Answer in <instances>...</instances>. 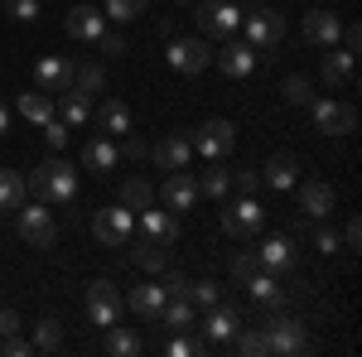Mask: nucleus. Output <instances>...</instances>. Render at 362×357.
Here are the masks:
<instances>
[{
    "instance_id": "1",
    "label": "nucleus",
    "mask_w": 362,
    "mask_h": 357,
    "mask_svg": "<svg viewBox=\"0 0 362 357\" xmlns=\"http://www.w3.org/2000/svg\"><path fill=\"white\" fill-rule=\"evenodd\" d=\"M29 193H34L39 203H73V198H78V169L54 150L44 165H34V174H29Z\"/></svg>"
},
{
    "instance_id": "2",
    "label": "nucleus",
    "mask_w": 362,
    "mask_h": 357,
    "mask_svg": "<svg viewBox=\"0 0 362 357\" xmlns=\"http://www.w3.org/2000/svg\"><path fill=\"white\" fill-rule=\"evenodd\" d=\"M131 232H136V213L126 203H107L92 213V237L102 247H131Z\"/></svg>"
},
{
    "instance_id": "3",
    "label": "nucleus",
    "mask_w": 362,
    "mask_h": 357,
    "mask_svg": "<svg viewBox=\"0 0 362 357\" xmlns=\"http://www.w3.org/2000/svg\"><path fill=\"white\" fill-rule=\"evenodd\" d=\"M261 333H266L271 357H295V353H305V348H309L305 324H300V319H290V314H280V309H271V319L261 324Z\"/></svg>"
},
{
    "instance_id": "4",
    "label": "nucleus",
    "mask_w": 362,
    "mask_h": 357,
    "mask_svg": "<svg viewBox=\"0 0 362 357\" xmlns=\"http://www.w3.org/2000/svg\"><path fill=\"white\" fill-rule=\"evenodd\" d=\"M189 145H194V155H203V160H227L232 145H237V131H232V121L213 116V121H203V126L189 131Z\"/></svg>"
},
{
    "instance_id": "5",
    "label": "nucleus",
    "mask_w": 362,
    "mask_h": 357,
    "mask_svg": "<svg viewBox=\"0 0 362 357\" xmlns=\"http://www.w3.org/2000/svg\"><path fill=\"white\" fill-rule=\"evenodd\" d=\"M261 227H266V208H261L251 193H242L237 203L223 208V232L232 237V242H247V237H256Z\"/></svg>"
},
{
    "instance_id": "6",
    "label": "nucleus",
    "mask_w": 362,
    "mask_h": 357,
    "mask_svg": "<svg viewBox=\"0 0 362 357\" xmlns=\"http://www.w3.org/2000/svg\"><path fill=\"white\" fill-rule=\"evenodd\" d=\"M194 20H198V29H203V39H232V34L242 29V10H237L232 0H203Z\"/></svg>"
},
{
    "instance_id": "7",
    "label": "nucleus",
    "mask_w": 362,
    "mask_h": 357,
    "mask_svg": "<svg viewBox=\"0 0 362 357\" xmlns=\"http://www.w3.org/2000/svg\"><path fill=\"white\" fill-rule=\"evenodd\" d=\"M15 213H20V237H25L29 247H54L58 242V222L39 198H34V203H20Z\"/></svg>"
},
{
    "instance_id": "8",
    "label": "nucleus",
    "mask_w": 362,
    "mask_h": 357,
    "mask_svg": "<svg viewBox=\"0 0 362 357\" xmlns=\"http://www.w3.org/2000/svg\"><path fill=\"white\" fill-rule=\"evenodd\" d=\"M309 111H314V126H319L324 136H353V131H358V111L348 107V102L314 97V102H309Z\"/></svg>"
},
{
    "instance_id": "9",
    "label": "nucleus",
    "mask_w": 362,
    "mask_h": 357,
    "mask_svg": "<svg viewBox=\"0 0 362 357\" xmlns=\"http://www.w3.org/2000/svg\"><path fill=\"white\" fill-rule=\"evenodd\" d=\"M121 290H116L112 280H92L87 285V319L97 324V329H112V324H121Z\"/></svg>"
},
{
    "instance_id": "10",
    "label": "nucleus",
    "mask_w": 362,
    "mask_h": 357,
    "mask_svg": "<svg viewBox=\"0 0 362 357\" xmlns=\"http://www.w3.org/2000/svg\"><path fill=\"white\" fill-rule=\"evenodd\" d=\"M169 68L174 73H184V78H194V73H203L208 63H213V49H208V39H174L165 49Z\"/></svg>"
},
{
    "instance_id": "11",
    "label": "nucleus",
    "mask_w": 362,
    "mask_h": 357,
    "mask_svg": "<svg viewBox=\"0 0 362 357\" xmlns=\"http://www.w3.org/2000/svg\"><path fill=\"white\" fill-rule=\"evenodd\" d=\"M242 25H247V44H251V49H276L280 39H285V15L271 10V5L256 10V15H247Z\"/></svg>"
},
{
    "instance_id": "12",
    "label": "nucleus",
    "mask_w": 362,
    "mask_h": 357,
    "mask_svg": "<svg viewBox=\"0 0 362 357\" xmlns=\"http://www.w3.org/2000/svg\"><path fill=\"white\" fill-rule=\"evenodd\" d=\"M160 198H165V208H174V213H189L203 193H198V179L189 169H169L165 184H160Z\"/></svg>"
},
{
    "instance_id": "13",
    "label": "nucleus",
    "mask_w": 362,
    "mask_h": 357,
    "mask_svg": "<svg viewBox=\"0 0 362 357\" xmlns=\"http://www.w3.org/2000/svg\"><path fill=\"white\" fill-rule=\"evenodd\" d=\"M34 87H39V92H49V97H58L63 87H73V58L44 54L39 63H34Z\"/></svg>"
},
{
    "instance_id": "14",
    "label": "nucleus",
    "mask_w": 362,
    "mask_h": 357,
    "mask_svg": "<svg viewBox=\"0 0 362 357\" xmlns=\"http://www.w3.org/2000/svg\"><path fill=\"white\" fill-rule=\"evenodd\" d=\"M247 295L256 309H285V300H290V290L280 285V275L271 271H251L247 275Z\"/></svg>"
},
{
    "instance_id": "15",
    "label": "nucleus",
    "mask_w": 362,
    "mask_h": 357,
    "mask_svg": "<svg viewBox=\"0 0 362 357\" xmlns=\"http://www.w3.org/2000/svg\"><path fill=\"white\" fill-rule=\"evenodd\" d=\"M63 25H68V34H73L78 44H97V39L107 34V15H102L97 5H73Z\"/></svg>"
},
{
    "instance_id": "16",
    "label": "nucleus",
    "mask_w": 362,
    "mask_h": 357,
    "mask_svg": "<svg viewBox=\"0 0 362 357\" xmlns=\"http://www.w3.org/2000/svg\"><path fill=\"white\" fill-rule=\"evenodd\" d=\"M256 266L271 271V275L295 271V242H290V237H266V242L256 247Z\"/></svg>"
},
{
    "instance_id": "17",
    "label": "nucleus",
    "mask_w": 362,
    "mask_h": 357,
    "mask_svg": "<svg viewBox=\"0 0 362 357\" xmlns=\"http://www.w3.org/2000/svg\"><path fill=\"white\" fill-rule=\"evenodd\" d=\"M295 203H300L305 218H329V213H334V184H324V179H305L300 193H295Z\"/></svg>"
},
{
    "instance_id": "18",
    "label": "nucleus",
    "mask_w": 362,
    "mask_h": 357,
    "mask_svg": "<svg viewBox=\"0 0 362 357\" xmlns=\"http://www.w3.org/2000/svg\"><path fill=\"white\" fill-rule=\"evenodd\" d=\"M242 329V314H237V309H232V304H213V309H208V319H203V333H208V343H213V348H223V343H232V333Z\"/></svg>"
},
{
    "instance_id": "19",
    "label": "nucleus",
    "mask_w": 362,
    "mask_h": 357,
    "mask_svg": "<svg viewBox=\"0 0 362 357\" xmlns=\"http://www.w3.org/2000/svg\"><path fill=\"white\" fill-rule=\"evenodd\" d=\"M54 116L68 126V131H73V126H83L87 116H92V97L78 92V87H63V92L54 97Z\"/></svg>"
},
{
    "instance_id": "20",
    "label": "nucleus",
    "mask_w": 362,
    "mask_h": 357,
    "mask_svg": "<svg viewBox=\"0 0 362 357\" xmlns=\"http://www.w3.org/2000/svg\"><path fill=\"white\" fill-rule=\"evenodd\" d=\"M338 34H343V20H338L334 10H309V15H305V39H309V44L334 49Z\"/></svg>"
},
{
    "instance_id": "21",
    "label": "nucleus",
    "mask_w": 362,
    "mask_h": 357,
    "mask_svg": "<svg viewBox=\"0 0 362 357\" xmlns=\"http://www.w3.org/2000/svg\"><path fill=\"white\" fill-rule=\"evenodd\" d=\"M213 58H218V68H223L227 78H247L251 68H256V49L251 44H237V39H227Z\"/></svg>"
},
{
    "instance_id": "22",
    "label": "nucleus",
    "mask_w": 362,
    "mask_h": 357,
    "mask_svg": "<svg viewBox=\"0 0 362 357\" xmlns=\"http://www.w3.org/2000/svg\"><path fill=\"white\" fill-rule=\"evenodd\" d=\"M140 232L150 237V242H174L179 237V218L169 213V208H140Z\"/></svg>"
},
{
    "instance_id": "23",
    "label": "nucleus",
    "mask_w": 362,
    "mask_h": 357,
    "mask_svg": "<svg viewBox=\"0 0 362 357\" xmlns=\"http://www.w3.org/2000/svg\"><path fill=\"white\" fill-rule=\"evenodd\" d=\"M150 155H155V165H160V169H189L194 145H189V136H165Z\"/></svg>"
},
{
    "instance_id": "24",
    "label": "nucleus",
    "mask_w": 362,
    "mask_h": 357,
    "mask_svg": "<svg viewBox=\"0 0 362 357\" xmlns=\"http://www.w3.org/2000/svg\"><path fill=\"white\" fill-rule=\"evenodd\" d=\"M165 285H136V290H131V314H136V319H145V324H150V319H160V309H165Z\"/></svg>"
},
{
    "instance_id": "25",
    "label": "nucleus",
    "mask_w": 362,
    "mask_h": 357,
    "mask_svg": "<svg viewBox=\"0 0 362 357\" xmlns=\"http://www.w3.org/2000/svg\"><path fill=\"white\" fill-rule=\"evenodd\" d=\"M319 73H324L329 87H353V54H348V49H329Z\"/></svg>"
},
{
    "instance_id": "26",
    "label": "nucleus",
    "mask_w": 362,
    "mask_h": 357,
    "mask_svg": "<svg viewBox=\"0 0 362 357\" xmlns=\"http://www.w3.org/2000/svg\"><path fill=\"white\" fill-rule=\"evenodd\" d=\"M116 145L107 136H97V140H87L83 145V169H92V174H107V169H116Z\"/></svg>"
},
{
    "instance_id": "27",
    "label": "nucleus",
    "mask_w": 362,
    "mask_h": 357,
    "mask_svg": "<svg viewBox=\"0 0 362 357\" xmlns=\"http://www.w3.org/2000/svg\"><path fill=\"white\" fill-rule=\"evenodd\" d=\"M97 121H102V136H126L131 131V107L121 97H107L102 111H97Z\"/></svg>"
},
{
    "instance_id": "28",
    "label": "nucleus",
    "mask_w": 362,
    "mask_h": 357,
    "mask_svg": "<svg viewBox=\"0 0 362 357\" xmlns=\"http://www.w3.org/2000/svg\"><path fill=\"white\" fill-rule=\"evenodd\" d=\"M261 179H266L271 189H295V179H300V165H295L290 155H271V160L261 165Z\"/></svg>"
},
{
    "instance_id": "29",
    "label": "nucleus",
    "mask_w": 362,
    "mask_h": 357,
    "mask_svg": "<svg viewBox=\"0 0 362 357\" xmlns=\"http://www.w3.org/2000/svg\"><path fill=\"white\" fill-rule=\"evenodd\" d=\"M15 107H20V116H25L29 126H44V121L54 116V97L34 87V92H20V102H15Z\"/></svg>"
},
{
    "instance_id": "30",
    "label": "nucleus",
    "mask_w": 362,
    "mask_h": 357,
    "mask_svg": "<svg viewBox=\"0 0 362 357\" xmlns=\"http://www.w3.org/2000/svg\"><path fill=\"white\" fill-rule=\"evenodd\" d=\"M131 261H136L140 271L160 275V271H165V266H169V247H165V242H150V237H145L140 247H131Z\"/></svg>"
},
{
    "instance_id": "31",
    "label": "nucleus",
    "mask_w": 362,
    "mask_h": 357,
    "mask_svg": "<svg viewBox=\"0 0 362 357\" xmlns=\"http://www.w3.org/2000/svg\"><path fill=\"white\" fill-rule=\"evenodd\" d=\"M102 353H112V357H136V353H140V338H136L131 329L112 324V329H102Z\"/></svg>"
},
{
    "instance_id": "32",
    "label": "nucleus",
    "mask_w": 362,
    "mask_h": 357,
    "mask_svg": "<svg viewBox=\"0 0 362 357\" xmlns=\"http://www.w3.org/2000/svg\"><path fill=\"white\" fill-rule=\"evenodd\" d=\"M121 203H126L131 213H140V208H150V203H155V184H150L145 174H131V179L121 184Z\"/></svg>"
},
{
    "instance_id": "33",
    "label": "nucleus",
    "mask_w": 362,
    "mask_h": 357,
    "mask_svg": "<svg viewBox=\"0 0 362 357\" xmlns=\"http://www.w3.org/2000/svg\"><path fill=\"white\" fill-rule=\"evenodd\" d=\"M160 324H165L169 333H189V329H194V304H189V300H165Z\"/></svg>"
},
{
    "instance_id": "34",
    "label": "nucleus",
    "mask_w": 362,
    "mask_h": 357,
    "mask_svg": "<svg viewBox=\"0 0 362 357\" xmlns=\"http://www.w3.org/2000/svg\"><path fill=\"white\" fill-rule=\"evenodd\" d=\"M227 189H232V174L218 169V160H208V169L198 174V193H208V198H218V203H223Z\"/></svg>"
},
{
    "instance_id": "35",
    "label": "nucleus",
    "mask_w": 362,
    "mask_h": 357,
    "mask_svg": "<svg viewBox=\"0 0 362 357\" xmlns=\"http://www.w3.org/2000/svg\"><path fill=\"white\" fill-rule=\"evenodd\" d=\"M73 87L87 92V97L107 92V68H102V63H83V68H73Z\"/></svg>"
},
{
    "instance_id": "36",
    "label": "nucleus",
    "mask_w": 362,
    "mask_h": 357,
    "mask_svg": "<svg viewBox=\"0 0 362 357\" xmlns=\"http://www.w3.org/2000/svg\"><path fill=\"white\" fill-rule=\"evenodd\" d=\"M34 353H63V324L58 319H39L34 324Z\"/></svg>"
},
{
    "instance_id": "37",
    "label": "nucleus",
    "mask_w": 362,
    "mask_h": 357,
    "mask_svg": "<svg viewBox=\"0 0 362 357\" xmlns=\"http://www.w3.org/2000/svg\"><path fill=\"white\" fill-rule=\"evenodd\" d=\"M232 348H237L242 357H271V348H266V333H261V329H247V324L232 333Z\"/></svg>"
},
{
    "instance_id": "38",
    "label": "nucleus",
    "mask_w": 362,
    "mask_h": 357,
    "mask_svg": "<svg viewBox=\"0 0 362 357\" xmlns=\"http://www.w3.org/2000/svg\"><path fill=\"white\" fill-rule=\"evenodd\" d=\"M25 203V179L20 169H0V208H20Z\"/></svg>"
},
{
    "instance_id": "39",
    "label": "nucleus",
    "mask_w": 362,
    "mask_h": 357,
    "mask_svg": "<svg viewBox=\"0 0 362 357\" xmlns=\"http://www.w3.org/2000/svg\"><path fill=\"white\" fill-rule=\"evenodd\" d=\"M145 5H150V0H107V20L131 25V20H140V15H145Z\"/></svg>"
},
{
    "instance_id": "40",
    "label": "nucleus",
    "mask_w": 362,
    "mask_h": 357,
    "mask_svg": "<svg viewBox=\"0 0 362 357\" xmlns=\"http://www.w3.org/2000/svg\"><path fill=\"white\" fill-rule=\"evenodd\" d=\"M218 300H223V285H218V280H189V304L213 309Z\"/></svg>"
},
{
    "instance_id": "41",
    "label": "nucleus",
    "mask_w": 362,
    "mask_h": 357,
    "mask_svg": "<svg viewBox=\"0 0 362 357\" xmlns=\"http://www.w3.org/2000/svg\"><path fill=\"white\" fill-rule=\"evenodd\" d=\"M280 97H285V107H309V102H314V87H309L305 78H285Z\"/></svg>"
},
{
    "instance_id": "42",
    "label": "nucleus",
    "mask_w": 362,
    "mask_h": 357,
    "mask_svg": "<svg viewBox=\"0 0 362 357\" xmlns=\"http://www.w3.org/2000/svg\"><path fill=\"white\" fill-rule=\"evenodd\" d=\"M169 357H198V353H213V343H194V338H184V333H174L169 338Z\"/></svg>"
},
{
    "instance_id": "43",
    "label": "nucleus",
    "mask_w": 362,
    "mask_h": 357,
    "mask_svg": "<svg viewBox=\"0 0 362 357\" xmlns=\"http://www.w3.org/2000/svg\"><path fill=\"white\" fill-rule=\"evenodd\" d=\"M160 285H165L169 300H189V280H184L179 271H169V266H165V271H160Z\"/></svg>"
},
{
    "instance_id": "44",
    "label": "nucleus",
    "mask_w": 362,
    "mask_h": 357,
    "mask_svg": "<svg viewBox=\"0 0 362 357\" xmlns=\"http://www.w3.org/2000/svg\"><path fill=\"white\" fill-rule=\"evenodd\" d=\"M0 357H34V343L20 338V333H10V338H0Z\"/></svg>"
},
{
    "instance_id": "45",
    "label": "nucleus",
    "mask_w": 362,
    "mask_h": 357,
    "mask_svg": "<svg viewBox=\"0 0 362 357\" xmlns=\"http://www.w3.org/2000/svg\"><path fill=\"white\" fill-rule=\"evenodd\" d=\"M39 5L44 0H5V15L10 20H39Z\"/></svg>"
},
{
    "instance_id": "46",
    "label": "nucleus",
    "mask_w": 362,
    "mask_h": 357,
    "mask_svg": "<svg viewBox=\"0 0 362 357\" xmlns=\"http://www.w3.org/2000/svg\"><path fill=\"white\" fill-rule=\"evenodd\" d=\"M227 271H232V280H242V285H247V275L256 271V251H237V256H232V266H227Z\"/></svg>"
},
{
    "instance_id": "47",
    "label": "nucleus",
    "mask_w": 362,
    "mask_h": 357,
    "mask_svg": "<svg viewBox=\"0 0 362 357\" xmlns=\"http://www.w3.org/2000/svg\"><path fill=\"white\" fill-rule=\"evenodd\" d=\"M44 140H49V150H63V145H68V126H63L58 116H49V121H44Z\"/></svg>"
},
{
    "instance_id": "48",
    "label": "nucleus",
    "mask_w": 362,
    "mask_h": 357,
    "mask_svg": "<svg viewBox=\"0 0 362 357\" xmlns=\"http://www.w3.org/2000/svg\"><path fill=\"white\" fill-rule=\"evenodd\" d=\"M116 155H121V160H145L150 150H145V140H140V136H131V131H126V136H121V150H116Z\"/></svg>"
},
{
    "instance_id": "49",
    "label": "nucleus",
    "mask_w": 362,
    "mask_h": 357,
    "mask_svg": "<svg viewBox=\"0 0 362 357\" xmlns=\"http://www.w3.org/2000/svg\"><path fill=\"white\" fill-rule=\"evenodd\" d=\"M314 247L324 251V256H334V251L343 247V237H338V232H329V227H319V232H314Z\"/></svg>"
},
{
    "instance_id": "50",
    "label": "nucleus",
    "mask_w": 362,
    "mask_h": 357,
    "mask_svg": "<svg viewBox=\"0 0 362 357\" xmlns=\"http://www.w3.org/2000/svg\"><path fill=\"white\" fill-rule=\"evenodd\" d=\"M97 49H102V54H107V58H116V54H126V39H121V34H112V29H107V34H102V39H97Z\"/></svg>"
},
{
    "instance_id": "51",
    "label": "nucleus",
    "mask_w": 362,
    "mask_h": 357,
    "mask_svg": "<svg viewBox=\"0 0 362 357\" xmlns=\"http://www.w3.org/2000/svg\"><path fill=\"white\" fill-rule=\"evenodd\" d=\"M20 329H25V319L15 309H0V338H10V333H20Z\"/></svg>"
},
{
    "instance_id": "52",
    "label": "nucleus",
    "mask_w": 362,
    "mask_h": 357,
    "mask_svg": "<svg viewBox=\"0 0 362 357\" xmlns=\"http://www.w3.org/2000/svg\"><path fill=\"white\" fill-rule=\"evenodd\" d=\"M338 44H343L348 54H358V49H362V29H358V25H343V34H338Z\"/></svg>"
},
{
    "instance_id": "53",
    "label": "nucleus",
    "mask_w": 362,
    "mask_h": 357,
    "mask_svg": "<svg viewBox=\"0 0 362 357\" xmlns=\"http://www.w3.org/2000/svg\"><path fill=\"white\" fill-rule=\"evenodd\" d=\"M358 242H362V222H358V218H348V222H343V247L353 251Z\"/></svg>"
},
{
    "instance_id": "54",
    "label": "nucleus",
    "mask_w": 362,
    "mask_h": 357,
    "mask_svg": "<svg viewBox=\"0 0 362 357\" xmlns=\"http://www.w3.org/2000/svg\"><path fill=\"white\" fill-rule=\"evenodd\" d=\"M256 184H261V169H242L237 174V189L242 193H256Z\"/></svg>"
},
{
    "instance_id": "55",
    "label": "nucleus",
    "mask_w": 362,
    "mask_h": 357,
    "mask_svg": "<svg viewBox=\"0 0 362 357\" xmlns=\"http://www.w3.org/2000/svg\"><path fill=\"white\" fill-rule=\"evenodd\" d=\"M5 131H10V107L0 102V136H5Z\"/></svg>"
}]
</instances>
